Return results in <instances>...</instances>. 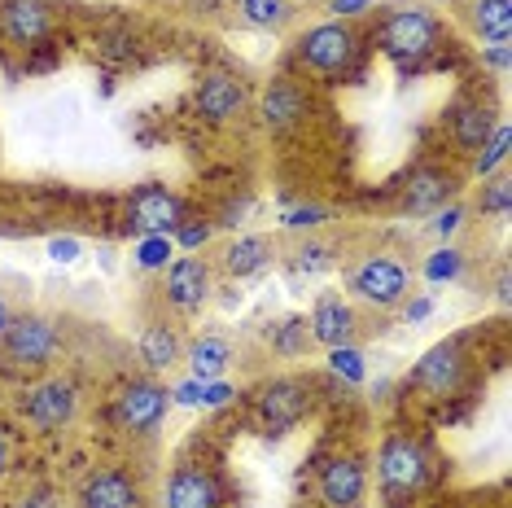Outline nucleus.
<instances>
[{
    "mask_svg": "<svg viewBox=\"0 0 512 508\" xmlns=\"http://www.w3.org/2000/svg\"><path fill=\"white\" fill-rule=\"evenodd\" d=\"M434 44H438V22L416 5L394 9V14L386 18V27H381V49H386V57H394V62H403V66L421 62Z\"/></svg>",
    "mask_w": 512,
    "mask_h": 508,
    "instance_id": "obj_1",
    "label": "nucleus"
},
{
    "mask_svg": "<svg viewBox=\"0 0 512 508\" xmlns=\"http://www.w3.org/2000/svg\"><path fill=\"white\" fill-rule=\"evenodd\" d=\"M355 53H359V40L346 22H320V27L302 31L298 40V57L320 75H342L355 62Z\"/></svg>",
    "mask_w": 512,
    "mask_h": 508,
    "instance_id": "obj_2",
    "label": "nucleus"
},
{
    "mask_svg": "<svg viewBox=\"0 0 512 508\" xmlns=\"http://www.w3.org/2000/svg\"><path fill=\"white\" fill-rule=\"evenodd\" d=\"M127 224L141 237H171L184 224V206L171 189L162 184H141V189L127 198Z\"/></svg>",
    "mask_w": 512,
    "mask_h": 508,
    "instance_id": "obj_3",
    "label": "nucleus"
},
{
    "mask_svg": "<svg viewBox=\"0 0 512 508\" xmlns=\"http://www.w3.org/2000/svg\"><path fill=\"white\" fill-rule=\"evenodd\" d=\"M377 469H381L386 491L412 495V491H421L425 478H429V456H425L421 443H412V438H386V443H381V456H377Z\"/></svg>",
    "mask_w": 512,
    "mask_h": 508,
    "instance_id": "obj_4",
    "label": "nucleus"
},
{
    "mask_svg": "<svg viewBox=\"0 0 512 508\" xmlns=\"http://www.w3.org/2000/svg\"><path fill=\"white\" fill-rule=\"evenodd\" d=\"M351 294L372 307H394L407 294V268L390 254H372L351 272Z\"/></svg>",
    "mask_w": 512,
    "mask_h": 508,
    "instance_id": "obj_5",
    "label": "nucleus"
},
{
    "mask_svg": "<svg viewBox=\"0 0 512 508\" xmlns=\"http://www.w3.org/2000/svg\"><path fill=\"white\" fill-rule=\"evenodd\" d=\"M412 381L425 390V395H434V399L456 395L460 381H464V351H460V342L434 346V351H429L425 360L412 368Z\"/></svg>",
    "mask_w": 512,
    "mask_h": 508,
    "instance_id": "obj_6",
    "label": "nucleus"
},
{
    "mask_svg": "<svg viewBox=\"0 0 512 508\" xmlns=\"http://www.w3.org/2000/svg\"><path fill=\"white\" fill-rule=\"evenodd\" d=\"M114 417H119L123 430L149 434L167 417V390L154 386V381H132V386H123L119 403H114Z\"/></svg>",
    "mask_w": 512,
    "mask_h": 508,
    "instance_id": "obj_7",
    "label": "nucleus"
},
{
    "mask_svg": "<svg viewBox=\"0 0 512 508\" xmlns=\"http://www.w3.org/2000/svg\"><path fill=\"white\" fill-rule=\"evenodd\" d=\"M307 408H311V390L298 377L272 381L259 395V417L267 421V430H289V425H298L307 417Z\"/></svg>",
    "mask_w": 512,
    "mask_h": 508,
    "instance_id": "obj_8",
    "label": "nucleus"
},
{
    "mask_svg": "<svg viewBox=\"0 0 512 508\" xmlns=\"http://www.w3.org/2000/svg\"><path fill=\"white\" fill-rule=\"evenodd\" d=\"M75 408H79V395L66 377L40 381V386L27 395V421L40 425V430H62V425H71Z\"/></svg>",
    "mask_w": 512,
    "mask_h": 508,
    "instance_id": "obj_9",
    "label": "nucleus"
},
{
    "mask_svg": "<svg viewBox=\"0 0 512 508\" xmlns=\"http://www.w3.org/2000/svg\"><path fill=\"white\" fill-rule=\"evenodd\" d=\"M57 351V329L40 316H27V320H14L5 325V355L14 364H49Z\"/></svg>",
    "mask_w": 512,
    "mask_h": 508,
    "instance_id": "obj_10",
    "label": "nucleus"
},
{
    "mask_svg": "<svg viewBox=\"0 0 512 508\" xmlns=\"http://www.w3.org/2000/svg\"><path fill=\"white\" fill-rule=\"evenodd\" d=\"M364 491H368V478H364V465H359L355 456H337L320 469L324 508H359L364 504Z\"/></svg>",
    "mask_w": 512,
    "mask_h": 508,
    "instance_id": "obj_11",
    "label": "nucleus"
},
{
    "mask_svg": "<svg viewBox=\"0 0 512 508\" xmlns=\"http://www.w3.org/2000/svg\"><path fill=\"white\" fill-rule=\"evenodd\" d=\"M211 294V268H206L197 254H184L167 268V303L180 307V311H193L206 303Z\"/></svg>",
    "mask_w": 512,
    "mask_h": 508,
    "instance_id": "obj_12",
    "label": "nucleus"
},
{
    "mask_svg": "<svg viewBox=\"0 0 512 508\" xmlns=\"http://www.w3.org/2000/svg\"><path fill=\"white\" fill-rule=\"evenodd\" d=\"M0 31L14 44H36L53 31V14L44 0H0Z\"/></svg>",
    "mask_w": 512,
    "mask_h": 508,
    "instance_id": "obj_13",
    "label": "nucleus"
},
{
    "mask_svg": "<svg viewBox=\"0 0 512 508\" xmlns=\"http://www.w3.org/2000/svg\"><path fill=\"white\" fill-rule=\"evenodd\" d=\"M79 508H141V491L136 482L119 469H101L92 473L79 491Z\"/></svg>",
    "mask_w": 512,
    "mask_h": 508,
    "instance_id": "obj_14",
    "label": "nucleus"
},
{
    "mask_svg": "<svg viewBox=\"0 0 512 508\" xmlns=\"http://www.w3.org/2000/svg\"><path fill=\"white\" fill-rule=\"evenodd\" d=\"M197 110L206 114L211 123H228L246 110V88L228 75H206L202 88H197Z\"/></svg>",
    "mask_w": 512,
    "mask_h": 508,
    "instance_id": "obj_15",
    "label": "nucleus"
},
{
    "mask_svg": "<svg viewBox=\"0 0 512 508\" xmlns=\"http://www.w3.org/2000/svg\"><path fill=\"white\" fill-rule=\"evenodd\" d=\"M311 338L324 342V346H342L346 338H351V329H355V311L342 303L337 294H320L316 298V307H311Z\"/></svg>",
    "mask_w": 512,
    "mask_h": 508,
    "instance_id": "obj_16",
    "label": "nucleus"
},
{
    "mask_svg": "<svg viewBox=\"0 0 512 508\" xmlns=\"http://www.w3.org/2000/svg\"><path fill=\"white\" fill-rule=\"evenodd\" d=\"M167 508H219V487L206 469H176L167 482Z\"/></svg>",
    "mask_w": 512,
    "mask_h": 508,
    "instance_id": "obj_17",
    "label": "nucleus"
},
{
    "mask_svg": "<svg viewBox=\"0 0 512 508\" xmlns=\"http://www.w3.org/2000/svg\"><path fill=\"white\" fill-rule=\"evenodd\" d=\"M451 193H456V180H451L447 171L442 167H421L412 180H407V211L429 215V211H438Z\"/></svg>",
    "mask_w": 512,
    "mask_h": 508,
    "instance_id": "obj_18",
    "label": "nucleus"
},
{
    "mask_svg": "<svg viewBox=\"0 0 512 508\" xmlns=\"http://www.w3.org/2000/svg\"><path fill=\"white\" fill-rule=\"evenodd\" d=\"M302 114H307V97H302V88L289 84V79H276V84L267 88V97H263V123L272 127V132H285V127H294Z\"/></svg>",
    "mask_w": 512,
    "mask_h": 508,
    "instance_id": "obj_19",
    "label": "nucleus"
},
{
    "mask_svg": "<svg viewBox=\"0 0 512 508\" xmlns=\"http://www.w3.org/2000/svg\"><path fill=\"white\" fill-rule=\"evenodd\" d=\"M272 237H237L232 246L224 250V268L232 272V276H250V272H259V268H267L272 263Z\"/></svg>",
    "mask_w": 512,
    "mask_h": 508,
    "instance_id": "obj_20",
    "label": "nucleus"
},
{
    "mask_svg": "<svg viewBox=\"0 0 512 508\" xmlns=\"http://www.w3.org/2000/svg\"><path fill=\"white\" fill-rule=\"evenodd\" d=\"M141 360L154 368V373H167V368H176L180 360V338L171 325H149L141 333Z\"/></svg>",
    "mask_w": 512,
    "mask_h": 508,
    "instance_id": "obj_21",
    "label": "nucleus"
},
{
    "mask_svg": "<svg viewBox=\"0 0 512 508\" xmlns=\"http://www.w3.org/2000/svg\"><path fill=\"white\" fill-rule=\"evenodd\" d=\"M473 27L482 40L508 44L512 36V0H473Z\"/></svg>",
    "mask_w": 512,
    "mask_h": 508,
    "instance_id": "obj_22",
    "label": "nucleus"
},
{
    "mask_svg": "<svg viewBox=\"0 0 512 508\" xmlns=\"http://www.w3.org/2000/svg\"><path fill=\"white\" fill-rule=\"evenodd\" d=\"M491 127H495V119H491V110H486V106H460L456 119H451V136H456L460 149H469V154H473V149L486 145Z\"/></svg>",
    "mask_w": 512,
    "mask_h": 508,
    "instance_id": "obj_23",
    "label": "nucleus"
},
{
    "mask_svg": "<svg viewBox=\"0 0 512 508\" xmlns=\"http://www.w3.org/2000/svg\"><path fill=\"white\" fill-rule=\"evenodd\" d=\"M228 360H232V346L224 338H197L189 346V368H193L197 381H219Z\"/></svg>",
    "mask_w": 512,
    "mask_h": 508,
    "instance_id": "obj_24",
    "label": "nucleus"
},
{
    "mask_svg": "<svg viewBox=\"0 0 512 508\" xmlns=\"http://www.w3.org/2000/svg\"><path fill=\"white\" fill-rule=\"evenodd\" d=\"M289 14H294L289 0H241V18L254 27H285Z\"/></svg>",
    "mask_w": 512,
    "mask_h": 508,
    "instance_id": "obj_25",
    "label": "nucleus"
},
{
    "mask_svg": "<svg viewBox=\"0 0 512 508\" xmlns=\"http://www.w3.org/2000/svg\"><path fill=\"white\" fill-rule=\"evenodd\" d=\"M508 123H499L491 127V136H486V145H482V154H477V176H495L499 167H504V158H508Z\"/></svg>",
    "mask_w": 512,
    "mask_h": 508,
    "instance_id": "obj_26",
    "label": "nucleus"
},
{
    "mask_svg": "<svg viewBox=\"0 0 512 508\" xmlns=\"http://www.w3.org/2000/svg\"><path fill=\"white\" fill-rule=\"evenodd\" d=\"M171 250H176L171 237H145L141 246H136V263H141V268H167Z\"/></svg>",
    "mask_w": 512,
    "mask_h": 508,
    "instance_id": "obj_27",
    "label": "nucleus"
},
{
    "mask_svg": "<svg viewBox=\"0 0 512 508\" xmlns=\"http://www.w3.org/2000/svg\"><path fill=\"white\" fill-rule=\"evenodd\" d=\"M329 364H333V373L337 377H346V381H364V355L355 351V346H333V355H329Z\"/></svg>",
    "mask_w": 512,
    "mask_h": 508,
    "instance_id": "obj_28",
    "label": "nucleus"
},
{
    "mask_svg": "<svg viewBox=\"0 0 512 508\" xmlns=\"http://www.w3.org/2000/svg\"><path fill=\"white\" fill-rule=\"evenodd\" d=\"M508 202H512V184H508V176H495L491 184H486V193H482V211L504 219L508 215Z\"/></svg>",
    "mask_w": 512,
    "mask_h": 508,
    "instance_id": "obj_29",
    "label": "nucleus"
},
{
    "mask_svg": "<svg viewBox=\"0 0 512 508\" xmlns=\"http://www.w3.org/2000/svg\"><path fill=\"white\" fill-rule=\"evenodd\" d=\"M460 263H464L460 250L447 246V250H438L434 259L425 263V276H429V281H451V276H460Z\"/></svg>",
    "mask_w": 512,
    "mask_h": 508,
    "instance_id": "obj_30",
    "label": "nucleus"
},
{
    "mask_svg": "<svg viewBox=\"0 0 512 508\" xmlns=\"http://www.w3.org/2000/svg\"><path fill=\"white\" fill-rule=\"evenodd\" d=\"M302 346H307V325H302V320H285L281 333H276V351H281V355H298Z\"/></svg>",
    "mask_w": 512,
    "mask_h": 508,
    "instance_id": "obj_31",
    "label": "nucleus"
},
{
    "mask_svg": "<svg viewBox=\"0 0 512 508\" xmlns=\"http://www.w3.org/2000/svg\"><path fill=\"white\" fill-rule=\"evenodd\" d=\"M294 268L298 272H324V268H329V250H324V246H302L294 254Z\"/></svg>",
    "mask_w": 512,
    "mask_h": 508,
    "instance_id": "obj_32",
    "label": "nucleus"
},
{
    "mask_svg": "<svg viewBox=\"0 0 512 508\" xmlns=\"http://www.w3.org/2000/svg\"><path fill=\"white\" fill-rule=\"evenodd\" d=\"M211 241V224H180L176 228V246L184 250H197V246H206Z\"/></svg>",
    "mask_w": 512,
    "mask_h": 508,
    "instance_id": "obj_33",
    "label": "nucleus"
},
{
    "mask_svg": "<svg viewBox=\"0 0 512 508\" xmlns=\"http://www.w3.org/2000/svg\"><path fill=\"white\" fill-rule=\"evenodd\" d=\"M324 219V206H294V211L285 215V224L289 228H311V224H320Z\"/></svg>",
    "mask_w": 512,
    "mask_h": 508,
    "instance_id": "obj_34",
    "label": "nucleus"
},
{
    "mask_svg": "<svg viewBox=\"0 0 512 508\" xmlns=\"http://www.w3.org/2000/svg\"><path fill=\"white\" fill-rule=\"evenodd\" d=\"M228 399H232V386H224V381H202V399H197V403L219 408V403H228Z\"/></svg>",
    "mask_w": 512,
    "mask_h": 508,
    "instance_id": "obj_35",
    "label": "nucleus"
},
{
    "mask_svg": "<svg viewBox=\"0 0 512 508\" xmlns=\"http://www.w3.org/2000/svg\"><path fill=\"white\" fill-rule=\"evenodd\" d=\"M460 219H464V211H460V206H451V211H442V215L434 219V233H438V237H451V233L460 228Z\"/></svg>",
    "mask_w": 512,
    "mask_h": 508,
    "instance_id": "obj_36",
    "label": "nucleus"
},
{
    "mask_svg": "<svg viewBox=\"0 0 512 508\" xmlns=\"http://www.w3.org/2000/svg\"><path fill=\"white\" fill-rule=\"evenodd\" d=\"M49 254L57 263H71V259H79V241L75 237H57L53 246H49Z\"/></svg>",
    "mask_w": 512,
    "mask_h": 508,
    "instance_id": "obj_37",
    "label": "nucleus"
},
{
    "mask_svg": "<svg viewBox=\"0 0 512 508\" xmlns=\"http://www.w3.org/2000/svg\"><path fill=\"white\" fill-rule=\"evenodd\" d=\"M368 5H372V0H333V5H329V9H333V14H337V18H355V14H364V9H368Z\"/></svg>",
    "mask_w": 512,
    "mask_h": 508,
    "instance_id": "obj_38",
    "label": "nucleus"
},
{
    "mask_svg": "<svg viewBox=\"0 0 512 508\" xmlns=\"http://www.w3.org/2000/svg\"><path fill=\"white\" fill-rule=\"evenodd\" d=\"M171 395H176L180 403H197V399H202V381H184V386H176V390H171Z\"/></svg>",
    "mask_w": 512,
    "mask_h": 508,
    "instance_id": "obj_39",
    "label": "nucleus"
},
{
    "mask_svg": "<svg viewBox=\"0 0 512 508\" xmlns=\"http://www.w3.org/2000/svg\"><path fill=\"white\" fill-rule=\"evenodd\" d=\"M22 508H53V495L49 491H31L27 500H22Z\"/></svg>",
    "mask_w": 512,
    "mask_h": 508,
    "instance_id": "obj_40",
    "label": "nucleus"
},
{
    "mask_svg": "<svg viewBox=\"0 0 512 508\" xmlns=\"http://www.w3.org/2000/svg\"><path fill=\"white\" fill-rule=\"evenodd\" d=\"M429 307H434L429 298H416V303L407 307V320H425V316H429Z\"/></svg>",
    "mask_w": 512,
    "mask_h": 508,
    "instance_id": "obj_41",
    "label": "nucleus"
},
{
    "mask_svg": "<svg viewBox=\"0 0 512 508\" xmlns=\"http://www.w3.org/2000/svg\"><path fill=\"white\" fill-rule=\"evenodd\" d=\"M241 215H246V202L228 206V211H224V224H241Z\"/></svg>",
    "mask_w": 512,
    "mask_h": 508,
    "instance_id": "obj_42",
    "label": "nucleus"
},
{
    "mask_svg": "<svg viewBox=\"0 0 512 508\" xmlns=\"http://www.w3.org/2000/svg\"><path fill=\"white\" fill-rule=\"evenodd\" d=\"M5 325H9V316H5V303H0V333H5Z\"/></svg>",
    "mask_w": 512,
    "mask_h": 508,
    "instance_id": "obj_43",
    "label": "nucleus"
},
{
    "mask_svg": "<svg viewBox=\"0 0 512 508\" xmlns=\"http://www.w3.org/2000/svg\"><path fill=\"white\" fill-rule=\"evenodd\" d=\"M0 469H5V438H0Z\"/></svg>",
    "mask_w": 512,
    "mask_h": 508,
    "instance_id": "obj_44",
    "label": "nucleus"
}]
</instances>
